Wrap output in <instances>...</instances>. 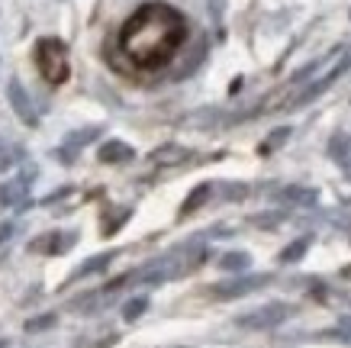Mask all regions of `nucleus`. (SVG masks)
<instances>
[{
	"label": "nucleus",
	"mask_w": 351,
	"mask_h": 348,
	"mask_svg": "<svg viewBox=\"0 0 351 348\" xmlns=\"http://www.w3.org/2000/svg\"><path fill=\"white\" fill-rule=\"evenodd\" d=\"M187 39V20L168 3H145L126 20L119 32V49L138 68L168 65Z\"/></svg>",
	"instance_id": "f257e3e1"
},
{
	"label": "nucleus",
	"mask_w": 351,
	"mask_h": 348,
	"mask_svg": "<svg viewBox=\"0 0 351 348\" xmlns=\"http://www.w3.org/2000/svg\"><path fill=\"white\" fill-rule=\"evenodd\" d=\"M36 65L49 84H64L68 74H71V65H68V45L55 36H43L36 43Z\"/></svg>",
	"instance_id": "f03ea898"
},
{
	"label": "nucleus",
	"mask_w": 351,
	"mask_h": 348,
	"mask_svg": "<svg viewBox=\"0 0 351 348\" xmlns=\"http://www.w3.org/2000/svg\"><path fill=\"white\" fill-rule=\"evenodd\" d=\"M345 71H351V45H345L339 55H335V62H332V68L322 78H316V81H309L303 91H300L297 97H290L287 104H284V110H300V106H306V104H313L316 97H322L326 91H329L335 81H339Z\"/></svg>",
	"instance_id": "7ed1b4c3"
},
{
	"label": "nucleus",
	"mask_w": 351,
	"mask_h": 348,
	"mask_svg": "<svg viewBox=\"0 0 351 348\" xmlns=\"http://www.w3.org/2000/svg\"><path fill=\"white\" fill-rule=\"evenodd\" d=\"M290 316H293V306L280 303V300H271V303L255 306V310H248V313H242V316H235V326L248 329V332H261V329L284 326Z\"/></svg>",
	"instance_id": "20e7f679"
},
{
	"label": "nucleus",
	"mask_w": 351,
	"mask_h": 348,
	"mask_svg": "<svg viewBox=\"0 0 351 348\" xmlns=\"http://www.w3.org/2000/svg\"><path fill=\"white\" fill-rule=\"evenodd\" d=\"M271 284V275H232L226 277V281H216L213 287H210V297H216V300H239V297H248L255 294V290H261V287Z\"/></svg>",
	"instance_id": "39448f33"
},
{
	"label": "nucleus",
	"mask_w": 351,
	"mask_h": 348,
	"mask_svg": "<svg viewBox=\"0 0 351 348\" xmlns=\"http://www.w3.org/2000/svg\"><path fill=\"white\" fill-rule=\"evenodd\" d=\"M7 100H10L13 113L20 116V123H26V126H39V110L32 106L29 94H26V87H23L16 78H10V81H7Z\"/></svg>",
	"instance_id": "423d86ee"
},
{
	"label": "nucleus",
	"mask_w": 351,
	"mask_h": 348,
	"mask_svg": "<svg viewBox=\"0 0 351 348\" xmlns=\"http://www.w3.org/2000/svg\"><path fill=\"white\" fill-rule=\"evenodd\" d=\"M77 242V232H43V235H36V239H29V252H39V255H62L68 252L71 245Z\"/></svg>",
	"instance_id": "0eeeda50"
},
{
	"label": "nucleus",
	"mask_w": 351,
	"mask_h": 348,
	"mask_svg": "<svg viewBox=\"0 0 351 348\" xmlns=\"http://www.w3.org/2000/svg\"><path fill=\"white\" fill-rule=\"evenodd\" d=\"M100 132H104V129H100V126H84V129H75V132H68V136H64L62 148H58L55 155H58V159H62L64 165H71V161H75V155H77V152H81V148H84V146H90V142H97V139H100Z\"/></svg>",
	"instance_id": "6e6552de"
},
{
	"label": "nucleus",
	"mask_w": 351,
	"mask_h": 348,
	"mask_svg": "<svg viewBox=\"0 0 351 348\" xmlns=\"http://www.w3.org/2000/svg\"><path fill=\"white\" fill-rule=\"evenodd\" d=\"M191 159H193L191 148L174 146V142H168V146H158L149 155V161L155 165V168H178V165H184V161H191Z\"/></svg>",
	"instance_id": "1a4fd4ad"
},
{
	"label": "nucleus",
	"mask_w": 351,
	"mask_h": 348,
	"mask_svg": "<svg viewBox=\"0 0 351 348\" xmlns=\"http://www.w3.org/2000/svg\"><path fill=\"white\" fill-rule=\"evenodd\" d=\"M113 258H117V252H100V255H90L87 262H81L71 271V277H68V284H75V281H84V277H94V275H107V268L113 264Z\"/></svg>",
	"instance_id": "9d476101"
},
{
	"label": "nucleus",
	"mask_w": 351,
	"mask_h": 348,
	"mask_svg": "<svg viewBox=\"0 0 351 348\" xmlns=\"http://www.w3.org/2000/svg\"><path fill=\"white\" fill-rule=\"evenodd\" d=\"M97 159L104 161V165H126V161L136 159V148L126 146L123 139H107L104 146L97 148Z\"/></svg>",
	"instance_id": "9b49d317"
},
{
	"label": "nucleus",
	"mask_w": 351,
	"mask_h": 348,
	"mask_svg": "<svg viewBox=\"0 0 351 348\" xmlns=\"http://www.w3.org/2000/svg\"><path fill=\"white\" fill-rule=\"evenodd\" d=\"M206 52H210V43H206V36H197L191 45V52H187V58H184V65L174 71V78L181 81V78H191L197 68L203 65V58H206Z\"/></svg>",
	"instance_id": "f8f14e48"
},
{
	"label": "nucleus",
	"mask_w": 351,
	"mask_h": 348,
	"mask_svg": "<svg viewBox=\"0 0 351 348\" xmlns=\"http://www.w3.org/2000/svg\"><path fill=\"white\" fill-rule=\"evenodd\" d=\"M29 184H23L20 178L16 181H7L3 187H0V207H16V210H26L32 200H23V197H29Z\"/></svg>",
	"instance_id": "ddd939ff"
},
{
	"label": "nucleus",
	"mask_w": 351,
	"mask_h": 348,
	"mask_svg": "<svg viewBox=\"0 0 351 348\" xmlns=\"http://www.w3.org/2000/svg\"><path fill=\"white\" fill-rule=\"evenodd\" d=\"M216 194V184H197V187L187 194V200H184V207H181V216H193V213L200 210V207H206L210 203V197Z\"/></svg>",
	"instance_id": "4468645a"
},
{
	"label": "nucleus",
	"mask_w": 351,
	"mask_h": 348,
	"mask_svg": "<svg viewBox=\"0 0 351 348\" xmlns=\"http://www.w3.org/2000/svg\"><path fill=\"white\" fill-rule=\"evenodd\" d=\"M316 197H319V194L313 187H297V184H293V187H284L277 194V200L287 203V207H316Z\"/></svg>",
	"instance_id": "2eb2a0df"
},
{
	"label": "nucleus",
	"mask_w": 351,
	"mask_h": 348,
	"mask_svg": "<svg viewBox=\"0 0 351 348\" xmlns=\"http://www.w3.org/2000/svg\"><path fill=\"white\" fill-rule=\"evenodd\" d=\"M309 245H313V235H300V239H293V242L280 252V264H297L306 258L309 252Z\"/></svg>",
	"instance_id": "dca6fc26"
},
{
	"label": "nucleus",
	"mask_w": 351,
	"mask_h": 348,
	"mask_svg": "<svg viewBox=\"0 0 351 348\" xmlns=\"http://www.w3.org/2000/svg\"><path fill=\"white\" fill-rule=\"evenodd\" d=\"M329 159L339 161V165H345V161L351 159V136L348 132H335V136L329 139Z\"/></svg>",
	"instance_id": "f3484780"
},
{
	"label": "nucleus",
	"mask_w": 351,
	"mask_h": 348,
	"mask_svg": "<svg viewBox=\"0 0 351 348\" xmlns=\"http://www.w3.org/2000/svg\"><path fill=\"white\" fill-rule=\"evenodd\" d=\"M248 264H252V255L248 252H226L219 258V268L229 271V275H242V271H248Z\"/></svg>",
	"instance_id": "a211bd4d"
},
{
	"label": "nucleus",
	"mask_w": 351,
	"mask_h": 348,
	"mask_svg": "<svg viewBox=\"0 0 351 348\" xmlns=\"http://www.w3.org/2000/svg\"><path fill=\"white\" fill-rule=\"evenodd\" d=\"M149 297L145 294H136V297H129L126 303H123V319H126V323H136L138 316H145V310H149Z\"/></svg>",
	"instance_id": "6ab92c4d"
},
{
	"label": "nucleus",
	"mask_w": 351,
	"mask_h": 348,
	"mask_svg": "<svg viewBox=\"0 0 351 348\" xmlns=\"http://www.w3.org/2000/svg\"><path fill=\"white\" fill-rule=\"evenodd\" d=\"M216 190L226 194V200H245V197L252 194V187H248L245 181H223V184H216Z\"/></svg>",
	"instance_id": "aec40b11"
},
{
	"label": "nucleus",
	"mask_w": 351,
	"mask_h": 348,
	"mask_svg": "<svg viewBox=\"0 0 351 348\" xmlns=\"http://www.w3.org/2000/svg\"><path fill=\"white\" fill-rule=\"evenodd\" d=\"M55 323H58V316H55V313H43V316H32V319H26V332H29V336H36V332H45V329H52Z\"/></svg>",
	"instance_id": "412c9836"
},
{
	"label": "nucleus",
	"mask_w": 351,
	"mask_h": 348,
	"mask_svg": "<svg viewBox=\"0 0 351 348\" xmlns=\"http://www.w3.org/2000/svg\"><path fill=\"white\" fill-rule=\"evenodd\" d=\"M284 220H287V213H284V210H267V213H258V216H252V222H255V226H265V229H271V226H280Z\"/></svg>",
	"instance_id": "4be33fe9"
},
{
	"label": "nucleus",
	"mask_w": 351,
	"mask_h": 348,
	"mask_svg": "<svg viewBox=\"0 0 351 348\" xmlns=\"http://www.w3.org/2000/svg\"><path fill=\"white\" fill-rule=\"evenodd\" d=\"M16 159H20V148H13L10 142H3V139H0V174H3V171H10Z\"/></svg>",
	"instance_id": "5701e85b"
},
{
	"label": "nucleus",
	"mask_w": 351,
	"mask_h": 348,
	"mask_svg": "<svg viewBox=\"0 0 351 348\" xmlns=\"http://www.w3.org/2000/svg\"><path fill=\"white\" fill-rule=\"evenodd\" d=\"M287 139H290V126H280V129H274V132H271V136L265 139V146H261V152H265V155H267V152H274V148H280V146H284Z\"/></svg>",
	"instance_id": "b1692460"
},
{
	"label": "nucleus",
	"mask_w": 351,
	"mask_h": 348,
	"mask_svg": "<svg viewBox=\"0 0 351 348\" xmlns=\"http://www.w3.org/2000/svg\"><path fill=\"white\" fill-rule=\"evenodd\" d=\"M132 216V210H119L113 220H110V226H104V235H113V232H119L123 229V220H129Z\"/></svg>",
	"instance_id": "393cba45"
},
{
	"label": "nucleus",
	"mask_w": 351,
	"mask_h": 348,
	"mask_svg": "<svg viewBox=\"0 0 351 348\" xmlns=\"http://www.w3.org/2000/svg\"><path fill=\"white\" fill-rule=\"evenodd\" d=\"M13 232H16V222H3V226H0V242H10Z\"/></svg>",
	"instance_id": "a878e982"
},
{
	"label": "nucleus",
	"mask_w": 351,
	"mask_h": 348,
	"mask_svg": "<svg viewBox=\"0 0 351 348\" xmlns=\"http://www.w3.org/2000/svg\"><path fill=\"white\" fill-rule=\"evenodd\" d=\"M68 194H71V187H62V190H55V194H49V197H45L43 203H55V200H64V197H68Z\"/></svg>",
	"instance_id": "bb28decb"
},
{
	"label": "nucleus",
	"mask_w": 351,
	"mask_h": 348,
	"mask_svg": "<svg viewBox=\"0 0 351 348\" xmlns=\"http://www.w3.org/2000/svg\"><path fill=\"white\" fill-rule=\"evenodd\" d=\"M117 342H119L117 336H110V338H104V342H97L94 348H113V345H117Z\"/></svg>",
	"instance_id": "cd10ccee"
},
{
	"label": "nucleus",
	"mask_w": 351,
	"mask_h": 348,
	"mask_svg": "<svg viewBox=\"0 0 351 348\" xmlns=\"http://www.w3.org/2000/svg\"><path fill=\"white\" fill-rule=\"evenodd\" d=\"M341 171H345V181H351V159L341 165Z\"/></svg>",
	"instance_id": "c85d7f7f"
},
{
	"label": "nucleus",
	"mask_w": 351,
	"mask_h": 348,
	"mask_svg": "<svg viewBox=\"0 0 351 348\" xmlns=\"http://www.w3.org/2000/svg\"><path fill=\"white\" fill-rule=\"evenodd\" d=\"M339 326H345V329H351V316H341V319H339Z\"/></svg>",
	"instance_id": "c756f323"
},
{
	"label": "nucleus",
	"mask_w": 351,
	"mask_h": 348,
	"mask_svg": "<svg viewBox=\"0 0 351 348\" xmlns=\"http://www.w3.org/2000/svg\"><path fill=\"white\" fill-rule=\"evenodd\" d=\"M0 348H10V342H7V338H0Z\"/></svg>",
	"instance_id": "7c9ffc66"
},
{
	"label": "nucleus",
	"mask_w": 351,
	"mask_h": 348,
	"mask_svg": "<svg viewBox=\"0 0 351 348\" xmlns=\"http://www.w3.org/2000/svg\"><path fill=\"white\" fill-rule=\"evenodd\" d=\"M348 16H351V10H348Z\"/></svg>",
	"instance_id": "2f4dec72"
}]
</instances>
